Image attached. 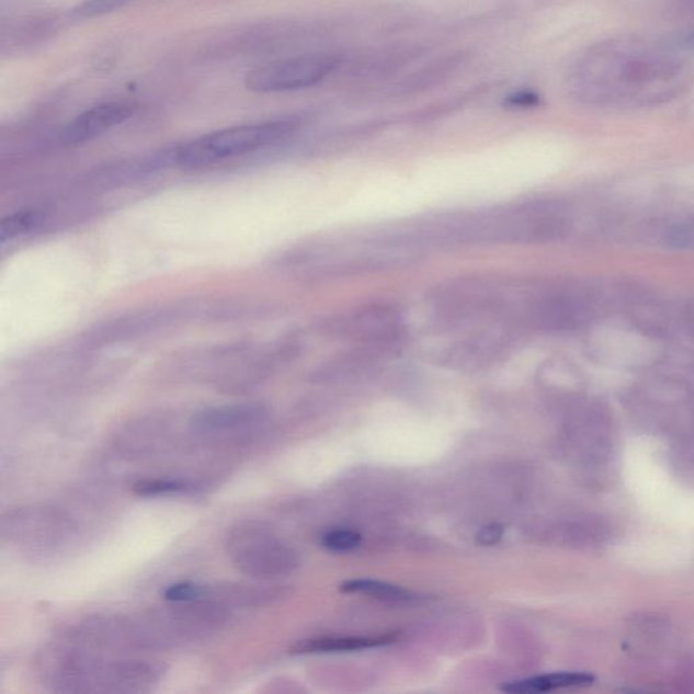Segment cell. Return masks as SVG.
Instances as JSON below:
<instances>
[{
    "mask_svg": "<svg viewBox=\"0 0 694 694\" xmlns=\"http://www.w3.org/2000/svg\"><path fill=\"white\" fill-rule=\"evenodd\" d=\"M45 219H47V216H45L44 212L37 209H24L5 216L0 223V243L4 246L15 239L25 237V235L37 231Z\"/></svg>",
    "mask_w": 694,
    "mask_h": 694,
    "instance_id": "30bf717a",
    "label": "cell"
},
{
    "mask_svg": "<svg viewBox=\"0 0 694 694\" xmlns=\"http://www.w3.org/2000/svg\"><path fill=\"white\" fill-rule=\"evenodd\" d=\"M341 592L350 594L369 595L383 601H406L410 599L409 590L395 584L373 579H350L341 584Z\"/></svg>",
    "mask_w": 694,
    "mask_h": 694,
    "instance_id": "8fae6325",
    "label": "cell"
},
{
    "mask_svg": "<svg viewBox=\"0 0 694 694\" xmlns=\"http://www.w3.org/2000/svg\"><path fill=\"white\" fill-rule=\"evenodd\" d=\"M129 2L130 0H84L72 11V14L78 19H93V16L111 13Z\"/></svg>",
    "mask_w": 694,
    "mask_h": 694,
    "instance_id": "5bb4252c",
    "label": "cell"
},
{
    "mask_svg": "<svg viewBox=\"0 0 694 694\" xmlns=\"http://www.w3.org/2000/svg\"><path fill=\"white\" fill-rule=\"evenodd\" d=\"M197 490L193 481L181 479H146L132 487L136 496L145 498L192 494Z\"/></svg>",
    "mask_w": 694,
    "mask_h": 694,
    "instance_id": "7c38bea8",
    "label": "cell"
},
{
    "mask_svg": "<svg viewBox=\"0 0 694 694\" xmlns=\"http://www.w3.org/2000/svg\"><path fill=\"white\" fill-rule=\"evenodd\" d=\"M134 109L125 103L111 102L94 106L79 114L61 130L60 141L65 146H80L96 139L116 126L128 122Z\"/></svg>",
    "mask_w": 694,
    "mask_h": 694,
    "instance_id": "8992f818",
    "label": "cell"
},
{
    "mask_svg": "<svg viewBox=\"0 0 694 694\" xmlns=\"http://www.w3.org/2000/svg\"><path fill=\"white\" fill-rule=\"evenodd\" d=\"M224 546L232 565L251 578H277L295 566L294 553L271 531L255 522L235 525L227 533Z\"/></svg>",
    "mask_w": 694,
    "mask_h": 694,
    "instance_id": "3957f363",
    "label": "cell"
},
{
    "mask_svg": "<svg viewBox=\"0 0 694 694\" xmlns=\"http://www.w3.org/2000/svg\"><path fill=\"white\" fill-rule=\"evenodd\" d=\"M538 95L532 93V91H519L513 95H510L508 99V103L510 106H519V107H531L538 105Z\"/></svg>",
    "mask_w": 694,
    "mask_h": 694,
    "instance_id": "2e32d148",
    "label": "cell"
},
{
    "mask_svg": "<svg viewBox=\"0 0 694 694\" xmlns=\"http://www.w3.org/2000/svg\"><path fill=\"white\" fill-rule=\"evenodd\" d=\"M330 332L342 340L361 343L376 353L397 349L403 340V319L394 307L373 304L331 320Z\"/></svg>",
    "mask_w": 694,
    "mask_h": 694,
    "instance_id": "277c9868",
    "label": "cell"
},
{
    "mask_svg": "<svg viewBox=\"0 0 694 694\" xmlns=\"http://www.w3.org/2000/svg\"><path fill=\"white\" fill-rule=\"evenodd\" d=\"M502 536L503 527L501 525H487L479 531L476 542L481 546H492V544L501 542Z\"/></svg>",
    "mask_w": 694,
    "mask_h": 694,
    "instance_id": "9a60e30c",
    "label": "cell"
},
{
    "mask_svg": "<svg viewBox=\"0 0 694 694\" xmlns=\"http://www.w3.org/2000/svg\"><path fill=\"white\" fill-rule=\"evenodd\" d=\"M44 667V675L56 691L71 693L145 692L163 673L155 662L103 661L77 651H56Z\"/></svg>",
    "mask_w": 694,
    "mask_h": 694,
    "instance_id": "6da1fadb",
    "label": "cell"
},
{
    "mask_svg": "<svg viewBox=\"0 0 694 694\" xmlns=\"http://www.w3.org/2000/svg\"><path fill=\"white\" fill-rule=\"evenodd\" d=\"M397 634L378 636H326L297 641L291 647V653H329L366 650V648L382 647L395 644Z\"/></svg>",
    "mask_w": 694,
    "mask_h": 694,
    "instance_id": "ba28073f",
    "label": "cell"
},
{
    "mask_svg": "<svg viewBox=\"0 0 694 694\" xmlns=\"http://www.w3.org/2000/svg\"><path fill=\"white\" fill-rule=\"evenodd\" d=\"M593 682L594 676L587 673H553L508 682L501 687V691L512 694L546 693L567 690V687L589 686Z\"/></svg>",
    "mask_w": 694,
    "mask_h": 694,
    "instance_id": "9c48e42d",
    "label": "cell"
},
{
    "mask_svg": "<svg viewBox=\"0 0 694 694\" xmlns=\"http://www.w3.org/2000/svg\"><path fill=\"white\" fill-rule=\"evenodd\" d=\"M297 128L295 120L232 126L212 132L175 149V162L182 168L201 169L221 160L242 157L285 139Z\"/></svg>",
    "mask_w": 694,
    "mask_h": 694,
    "instance_id": "7a4b0ae2",
    "label": "cell"
},
{
    "mask_svg": "<svg viewBox=\"0 0 694 694\" xmlns=\"http://www.w3.org/2000/svg\"><path fill=\"white\" fill-rule=\"evenodd\" d=\"M360 533L350 530H332L322 537V546L332 553H349L360 547Z\"/></svg>",
    "mask_w": 694,
    "mask_h": 694,
    "instance_id": "4fadbf2b",
    "label": "cell"
},
{
    "mask_svg": "<svg viewBox=\"0 0 694 694\" xmlns=\"http://www.w3.org/2000/svg\"><path fill=\"white\" fill-rule=\"evenodd\" d=\"M337 65L335 57L327 55L295 57L255 68L246 75L244 84L254 93H281L311 88L332 72Z\"/></svg>",
    "mask_w": 694,
    "mask_h": 694,
    "instance_id": "5b68a950",
    "label": "cell"
},
{
    "mask_svg": "<svg viewBox=\"0 0 694 694\" xmlns=\"http://www.w3.org/2000/svg\"><path fill=\"white\" fill-rule=\"evenodd\" d=\"M693 42H694V36H693Z\"/></svg>",
    "mask_w": 694,
    "mask_h": 694,
    "instance_id": "e0dca14e",
    "label": "cell"
},
{
    "mask_svg": "<svg viewBox=\"0 0 694 694\" xmlns=\"http://www.w3.org/2000/svg\"><path fill=\"white\" fill-rule=\"evenodd\" d=\"M266 417L268 410L258 403L211 407L193 418L192 426L203 434H226L255 428Z\"/></svg>",
    "mask_w": 694,
    "mask_h": 694,
    "instance_id": "52a82bcc",
    "label": "cell"
}]
</instances>
